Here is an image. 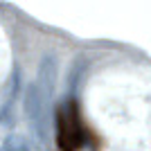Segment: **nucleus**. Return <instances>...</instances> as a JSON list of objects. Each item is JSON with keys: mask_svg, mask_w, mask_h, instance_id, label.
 Listing matches in <instances>:
<instances>
[{"mask_svg": "<svg viewBox=\"0 0 151 151\" xmlns=\"http://www.w3.org/2000/svg\"><path fill=\"white\" fill-rule=\"evenodd\" d=\"M57 142L61 151H77L83 142V129L72 101H63L57 111Z\"/></svg>", "mask_w": 151, "mask_h": 151, "instance_id": "f257e3e1", "label": "nucleus"}, {"mask_svg": "<svg viewBox=\"0 0 151 151\" xmlns=\"http://www.w3.org/2000/svg\"><path fill=\"white\" fill-rule=\"evenodd\" d=\"M47 104H50V99L45 97L38 81L29 83L25 93V113L32 124V131H34V135H38V140H47V126H50Z\"/></svg>", "mask_w": 151, "mask_h": 151, "instance_id": "f03ea898", "label": "nucleus"}, {"mask_svg": "<svg viewBox=\"0 0 151 151\" xmlns=\"http://www.w3.org/2000/svg\"><path fill=\"white\" fill-rule=\"evenodd\" d=\"M38 86L43 88L45 97L50 99L57 86V57H45L38 65Z\"/></svg>", "mask_w": 151, "mask_h": 151, "instance_id": "7ed1b4c3", "label": "nucleus"}, {"mask_svg": "<svg viewBox=\"0 0 151 151\" xmlns=\"http://www.w3.org/2000/svg\"><path fill=\"white\" fill-rule=\"evenodd\" d=\"M86 72V61L83 59H77L75 63H72V68H70V75H68V95L72 97L77 90V86H79V81H81V75Z\"/></svg>", "mask_w": 151, "mask_h": 151, "instance_id": "20e7f679", "label": "nucleus"}, {"mask_svg": "<svg viewBox=\"0 0 151 151\" xmlns=\"http://www.w3.org/2000/svg\"><path fill=\"white\" fill-rule=\"evenodd\" d=\"M2 151H29V147L23 135H9L2 145Z\"/></svg>", "mask_w": 151, "mask_h": 151, "instance_id": "39448f33", "label": "nucleus"}]
</instances>
